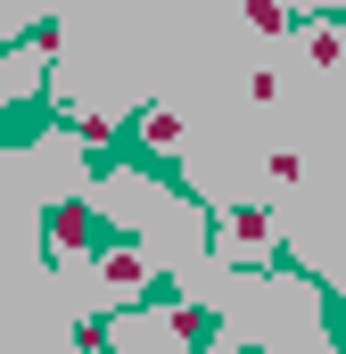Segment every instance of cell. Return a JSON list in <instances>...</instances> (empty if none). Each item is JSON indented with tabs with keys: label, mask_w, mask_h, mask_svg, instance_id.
I'll return each mask as SVG.
<instances>
[{
	"label": "cell",
	"mask_w": 346,
	"mask_h": 354,
	"mask_svg": "<svg viewBox=\"0 0 346 354\" xmlns=\"http://www.w3.org/2000/svg\"><path fill=\"white\" fill-rule=\"evenodd\" d=\"M173 330H181V346H215V330H223V322H215L206 305H181V313H173Z\"/></svg>",
	"instance_id": "cell-1"
},
{
	"label": "cell",
	"mask_w": 346,
	"mask_h": 354,
	"mask_svg": "<svg viewBox=\"0 0 346 354\" xmlns=\"http://www.w3.org/2000/svg\"><path fill=\"white\" fill-rule=\"evenodd\" d=\"M50 231H58V248H91V214H83V206H58Z\"/></svg>",
	"instance_id": "cell-2"
},
{
	"label": "cell",
	"mask_w": 346,
	"mask_h": 354,
	"mask_svg": "<svg viewBox=\"0 0 346 354\" xmlns=\"http://www.w3.org/2000/svg\"><path fill=\"white\" fill-rule=\"evenodd\" d=\"M239 354H264V346H239Z\"/></svg>",
	"instance_id": "cell-3"
}]
</instances>
